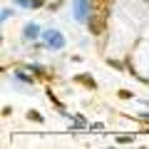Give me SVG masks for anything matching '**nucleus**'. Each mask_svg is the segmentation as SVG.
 <instances>
[{"mask_svg":"<svg viewBox=\"0 0 149 149\" xmlns=\"http://www.w3.org/2000/svg\"><path fill=\"white\" fill-rule=\"evenodd\" d=\"M107 17H109V8H92L90 17H87V27L92 35H102L107 27Z\"/></svg>","mask_w":149,"mask_h":149,"instance_id":"f257e3e1","label":"nucleus"},{"mask_svg":"<svg viewBox=\"0 0 149 149\" xmlns=\"http://www.w3.org/2000/svg\"><path fill=\"white\" fill-rule=\"evenodd\" d=\"M90 8H92V0H74V17L77 20H87L90 17Z\"/></svg>","mask_w":149,"mask_h":149,"instance_id":"f03ea898","label":"nucleus"},{"mask_svg":"<svg viewBox=\"0 0 149 149\" xmlns=\"http://www.w3.org/2000/svg\"><path fill=\"white\" fill-rule=\"evenodd\" d=\"M45 40H47V45H52V47H57V50L65 45L62 35H60V32H55V30H47V32H45Z\"/></svg>","mask_w":149,"mask_h":149,"instance_id":"7ed1b4c3","label":"nucleus"},{"mask_svg":"<svg viewBox=\"0 0 149 149\" xmlns=\"http://www.w3.org/2000/svg\"><path fill=\"white\" fill-rule=\"evenodd\" d=\"M74 82L82 85V87H87V90H95V87H97V82L92 80L90 74H74Z\"/></svg>","mask_w":149,"mask_h":149,"instance_id":"20e7f679","label":"nucleus"},{"mask_svg":"<svg viewBox=\"0 0 149 149\" xmlns=\"http://www.w3.org/2000/svg\"><path fill=\"white\" fill-rule=\"evenodd\" d=\"M22 35H25L27 40H32V37H37V35H40V27H37L35 22H27V25H25V30H22Z\"/></svg>","mask_w":149,"mask_h":149,"instance_id":"39448f33","label":"nucleus"},{"mask_svg":"<svg viewBox=\"0 0 149 149\" xmlns=\"http://www.w3.org/2000/svg\"><path fill=\"white\" fill-rule=\"evenodd\" d=\"M114 0H92V8H109Z\"/></svg>","mask_w":149,"mask_h":149,"instance_id":"423d86ee","label":"nucleus"},{"mask_svg":"<svg viewBox=\"0 0 149 149\" xmlns=\"http://www.w3.org/2000/svg\"><path fill=\"white\" fill-rule=\"evenodd\" d=\"M27 119H32V122H42V114L35 112V109H30V112H27Z\"/></svg>","mask_w":149,"mask_h":149,"instance_id":"0eeeda50","label":"nucleus"},{"mask_svg":"<svg viewBox=\"0 0 149 149\" xmlns=\"http://www.w3.org/2000/svg\"><path fill=\"white\" fill-rule=\"evenodd\" d=\"M15 74H17V80H22V82H35L30 74H25V72H15Z\"/></svg>","mask_w":149,"mask_h":149,"instance_id":"6e6552de","label":"nucleus"},{"mask_svg":"<svg viewBox=\"0 0 149 149\" xmlns=\"http://www.w3.org/2000/svg\"><path fill=\"white\" fill-rule=\"evenodd\" d=\"M119 97H122V100H129V97H132V92H129V90H119Z\"/></svg>","mask_w":149,"mask_h":149,"instance_id":"1a4fd4ad","label":"nucleus"},{"mask_svg":"<svg viewBox=\"0 0 149 149\" xmlns=\"http://www.w3.org/2000/svg\"><path fill=\"white\" fill-rule=\"evenodd\" d=\"M45 5V0H32V8H42Z\"/></svg>","mask_w":149,"mask_h":149,"instance_id":"9d476101","label":"nucleus"}]
</instances>
